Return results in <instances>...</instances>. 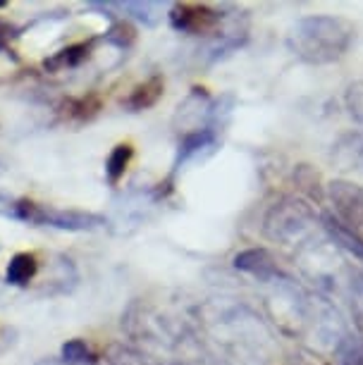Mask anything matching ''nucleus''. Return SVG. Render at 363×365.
Wrapping results in <instances>:
<instances>
[{
  "instance_id": "nucleus-1",
  "label": "nucleus",
  "mask_w": 363,
  "mask_h": 365,
  "mask_svg": "<svg viewBox=\"0 0 363 365\" xmlns=\"http://www.w3.org/2000/svg\"><path fill=\"white\" fill-rule=\"evenodd\" d=\"M352 41L354 26L347 19L330 15L299 19L290 34L292 51L311 65H325L339 60L349 51Z\"/></svg>"
},
{
  "instance_id": "nucleus-2",
  "label": "nucleus",
  "mask_w": 363,
  "mask_h": 365,
  "mask_svg": "<svg viewBox=\"0 0 363 365\" xmlns=\"http://www.w3.org/2000/svg\"><path fill=\"white\" fill-rule=\"evenodd\" d=\"M8 208H3L5 215L17 217L22 222L29 225H44V227H56V230L65 232H91L103 227L101 215L93 212H79V210H60L51 208V205H41L34 201H5Z\"/></svg>"
},
{
  "instance_id": "nucleus-3",
  "label": "nucleus",
  "mask_w": 363,
  "mask_h": 365,
  "mask_svg": "<svg viewBox=\"0 0 363 365\" xmlns=\"http://www.w3.org/2000/svg\"><path fill=\"white\" fill-rule=\"evenodd\" d=\"M330 196L344 225H352V232H363V189L349 182H332Z\"/></svg>"
},
{
  "instance_id": "nucleus-4",
  "label": "nucleus",
  "mask_w": 363,
  "mask_h": 365,
  "mask_svg": "<svg viewBox=\"0 0 363 365\" xmlns=\"http://www.w3.org/2000/svg\"><path fill=\"white\" fill-rule=\"evenodd\" d=\"M218 17L213 10L203 8V5H177L170 12V22L177 31H187V34H203L210 31L218 24Z\"/></svg>"
},
{
  "instance_id": "nucleus-5",
  "label": "nucleus",
  "mask_w": 363,
  "mask_h": 365,
  "mask_svg": "<svg viewBox=\"0 0 363 365\" xmlns=\"http://www.w3.org/2000/svg\"><path fill=\"white\" fill-rule=\"evenodd\" d=\"M235 267L237 270H244V272H251V274H258V277L268 279L272 274H277V265L275 260L268 251L263 249H249V251H242L235 256Z\"/></svg>"
},
{
  "instance_id": "nucleus-6",
  "label": "nucleus",
  "mask_w": 363,
  "mask_h": 365,
  "mask_svg": "<svg viewBox=\"0 0 363 365\" xmlns=\"http://www.w3.org/2000/svg\"><path fill=\"white\" fill-rule=\"evenodd\" d=\"M93 8L118 10L120 15L132 17L136 22H143L148 26L158 24V19H160V8L155 3H134V0H125V3H93Z\"/></svg>"
},
{
  "instance_id": "nucleus-7",
  "label": "nucleus",
  "mask_w": 363,
  "mask_h": 365,
  "mask_svg": "<svg viewBox=\"0 0 363 365\" xmlns=\"http://www.w3.org/2000/svg\"><path fill=\"white\" fill-rule=\"evenodd\" d=\"M163 79L160 77H150L148 81H143L132 91V96L127 98V108L132 110H146L150 106H155L158 98L163 96Z\"/></svg>"
},
{
  "instance_id": "nucleus-8",
  "label": "nucleus",
  "mask_w": 363,
  "mask_h": 365,
  "mask_svg": "<svg viewBox=\"0 0 363 365\" xmlns=\"http://www.w3.org/2000/svg\"><path fill=\"white\" fill-rule=\"evenodd\" d=\"M39 270V263L31 253H17L8 265V282L10 284L24 287L34 279V274Z\"/></svg>"
},
{
  "instance_id": "nucleus-9",
  "label": "nucleus",
  "mask_w": 363,
  "mask_h": 365,
  "mask_svg": "<svg viewBox=\"0 0 363 365\" xmlns=\"http://www.w3.org/2000/svg\"><path fill=\"white\" fill-rule=\"evenodd\" d=\"M132 155H134V150H132V146H129V143H120V146H115L113 153L108 155L106 175H108V179H111L113 184L122 179V175H125L129 160H132Z\"/></svg>"
},
{
  "instance_id": "nucleus-10",
  "label": "nucleus",
  "mask_w": 363,
  "mask_h": 365,
  "mask_svg": "<svg viewBox=\"0 0 363 365\" xmlns=\"http://www.w3.org/2000/svg\"><path fill=\"white\" fill-rule=\"evenodd\" d=\"M86 55H88V46L77 43V46H70V48H65V51L56 53L51 60H46V67L48 70H65V67L79 65L81 60H86Z\"/></svg>"
},
{
  "instance_id": "nucleus-11",
  "label": "nucleus",
  "mask_w": 363,
  "mask_h": 365,
  "mask_svg": "<svg viewBox=\"0 0 363 365\" xmlns=\"http://www.w3.org/2000/svg\"><path fill=\"white\" fill-rule=\"evenodd\" d=\"M327 227H330V232H332V237L342 241V246H344L347 251H352L356 258H361L363 260V239L359 237L356 232L352 230H347L342 222H334V220H327Z\"/></svg>"
},
{
  "instance_id": "nucleus-12",
  "label": "nucleus",
  "mask_w": 363,
  "mask_h": 365,
  "mask_svg": "<svg viewBox=\"0 0 363 365\" xmlns=\"http://www.w3.org/2000/svg\"><path fill=\"white\" fill-rule=\"evenodd\" d=\"M63 361L70 365H93V351L86 346V341L72 339L63 346Z\"/></svg>"
},
{
  "instance_id": "nucleus-13",
  "label": "nucleus",
  "mask_w": 363,
  "mask_h": 365,
  "mask_svg": "<svg viewBox=\"0 0 363 365\" xmlns=\"http://www.w3.org/2000/svg\"><path fill=\"white\" fill-rule=\"evenodd\" d=\"M108 363L111 365H150L146 358L127 346H111L108 349Z\"/></svg>"
},
{
  "instance_id": "nucleus-14",
  "label": "nucleus",
  "mask_w": 363,
  "mask_h": 365,
  "mask_svg": "<svg viewBox=\"0 0 363 365\" xmlns=\"http://www.w3.org/2000/svg\"><path fill=\"white\" fill-rule=\"evenodd\" d=\"M349 108L356 120H363V84H356L349 88Z\"/></svg>"
},
{
  "instance_id": "nucleus-15",
  "label": "nucleus",
  "mask_w": 363,
  "mask_h": 365,
  "mask_svg": "<svg viewBox=\"0 0 363 365\" xmlns=\"http://www.w3.org/2000/svg\"><path fill=\"white\" fill-rule=\"evenodd\" d=\"M36 365H70V363L60 361V358H41Z\"/></svg>"
},
{
  "instance_id": "nucleus-16",
  "label": "nucleus",
  "mask_w": 363,
  "mask_h": 365,
  "mask_svg": "<svg viewBox=\"0 0 363 365\" xmlns=\"http://www.w3.org/2000/svg\"><path fill=\"white\" fill-rule=\"evenodd\" d=\"M0 8H3V3H0Z\"/></svg>"
}]
</instances>
